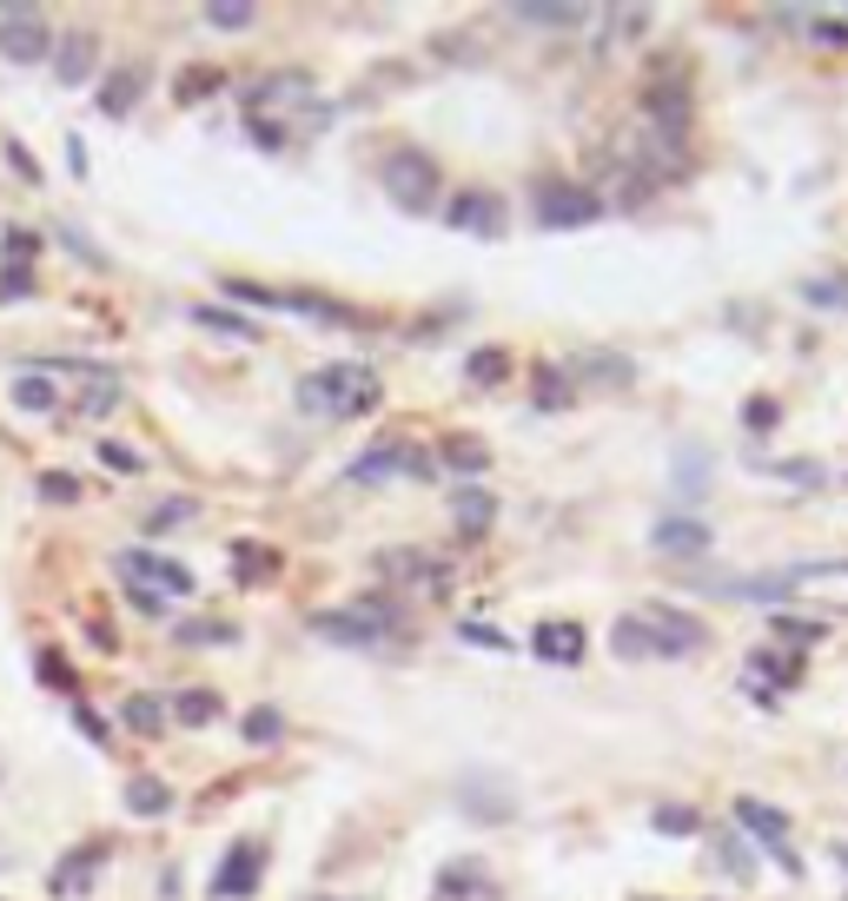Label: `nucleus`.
I'll use <instances>...</instances> for the list:
<instances>
[{
	"instance_id": "obj_39",
	"label": "nucleus",
	"mask_w": 848,
	"mask_h": 901,
	"mask_svg": "<svg viewBox=\"0 0 848 901\" xmlns=\"http://www.w3.org/2000/svg\"><path fill=\"white\" fill-rule=\"evenodd\" d=\"M756 471H776V478H789V484H823V464H803V458H756Z\"/></svg>"
},
{
	"instance_id": "obj_10",
	"label": "nucleus",
	"mask_w": 848,
	"mask_h": 901,
	"mask_svg": "<svg viewBox=\"0 0 848 901\" xmlns=\"http://www.w3.org/2000/svg\"><path fill=\"white\" fill-rule=\"evenodd\" d=\"M345 478H352V484H385V478H431V464H425L411 444H371L365 458H352V464H345Z\"/></svg>"
},
{
	"instance_id": "obj_21",
	"label": "nucleus",
	"mask_w": 848,
	"mask_h": 901,
	"mask_svg": "<svg viewBox=\"0 0 848 901\" xmlns=\"http://www.w3.org/2000/svg\"><path fill=\"white\" fill-rule=\"evenodd\" d=\"M166 710H172V716H179L186 730H206V723H219V716H226V703H219L212 690H179V696H172Z\"/></svg>"
},
{
	"instance_id": "obj_18",
	"label": "nucleus",
	"mask_w": 848,
	"mask_h": 901,
	"mask_svg": "<svg viewBox=\"0 0 848 901\" xmlns=\"http://www.w3.org/2000/svg\"><path fill=\"white\" fill-rule=\"evenodd\" d=\"M139 86H146V73H139V66H113V73H106V86H100V113H106V119H126V113L139 106Z\"/></svg>"
},
{
	"instance_id": "obj_52",
	"label": "nucleus",
	"mask_w": 848,
	"mask_h": 901,
	"mask_svg": "<svg viewBox=\"0 0 848 901\" xmlns=\"http://www.w3.org/2000/svg\"><path fill=\"white\" fill-rule=\"evenodd\" d=\"M40 677H46V683H60V690L73 683V677H66V657H60V650H40Z\"/></svg>"
},
{
	"instance_id": "obj_30",
	"label": "nucleus",
	"mask_w": 848,
	"mask_h": 901,
	"mask_svg": "<svg viewBox=\"0 0 848 901\" xmlns=\"http://www.w3.org/2000/svg\"><path fill=\"white\" fill-rule=\"evenodd\" d=\"M438 458H444L451 471H464V478H478V471L491 464V451H484L478 438H444V444H438Z\"/></svg>"
},
{
	"instance_id": "obj_2",
	"label": "nucleus",
	"mask_w": 848,
	"mask_h": 901,
	"mask_svg": "<svg viewBox=\"0 0 848 901\" xmlns=\"http://www.w3.org/2000/svg\"><path fill=\"white\" fill-rule=\"evenodd\" d=\"M385 186H391V199H398L405 212H431V206H438V192H444L438 159H431V153H418V146H398V153L385 159Z\"/></svg>"
},
{
	"instance_id": "obj_41",
	"label": "nucleus",
	"mask_w": 848,
	"mask_h": 901,
	"mask_svg": "<svg viewBox=\"0 0 848 901\" xmlns=\"http://www.w3.org/2000/svg\"><path fill=\"white\" fill-rule=\"evenodd\" d=\"M172 637H179V643H232L239 630H232V624H172Z\"/></svg>"
},
{
	"instance_id": "obj_3",
	"label": "nucleus",
	"mask_w": 848,
	"mask_h": 901,
	"mask_svg": "<svg viewBox=\"0 0 848 901\" xmlns=\"http://www.w3.org/2000/svg\"><path fill=\"white\" fill-rule=\"evenodd\" d=\"M312 630H318L325 643L371 650V643H385V637L398 630V617H391L385 604H352V610H318V617H312Z\"/></svg>"
},
{
	"instance_id": "obj_24",
	"label": "nucleus",
	"mask_w": 848,
	"mask_h": 901,
	"mask_svg": "<svg viewBox=\"0 0 848 901\" xmlns=\"http://www.w3.org/2000/svg\"><path fill=\"white\" fill-rule=\"evenodd\" d=\"M119 723H126V730H139V736H159V730H166V703H159V696H146V690H133V696L119 703Z\"/></svg>"
},
{
	"instance_id": "obj_54",
	"label": "nucleus",
	"mask_w": 848,
	"mask_h": 901,
	"mask_svg": "<svg viewBox=\"0 0 848 901\" xmlns=\"http://www.w3.org/2000/svg\"><path fill=\"white\" fill-rule=\"evenodd\" d=\"M20 292H33V272H7V279H0V298H7V305H13Z\"/></svg>"
},
{
	"instance_id": "obj_50",
	"label": "nucleus",
	"mask_w": 848,
	"mask_h": 901,
	"mask_svg": "<svg viewBox=\"0 0 848 901\" xmlns=\"http://www.w3.org/2000/svg\"><path fill=\"white\" fill-rule=\"evenodd\" d=\"M458 637H464V643H478V650H511V637H504V630H491V624H458Z\"/></svg>"
},
{
	"instance_id": "obj_16",
	"label": "nucleus",
	"mask_w": 848,
	"mask_h": 901,
	"mask_svg": "<svg viewBox=\"0 0 848 901\" xmlns=\"http://www.w3.org/2000/svg\"><path fill=\"white\" fill-rule=\"evenodd\" d=\"M458 803H464L478 823H511V816H517V796H511V789H491L484 776H464V783H458Z\"/></svg>"
},
{
	"instance_id": "obj_12",
	"label": "nucleus",
	"mask_w": 848,
	"mask_h": 901,
	"mask_svg": "<svg viewBox=\"0 0 848 901\" xmlns=\"http://www.w3.org/2000/svg\"><path fill=\"white\" fill-rule=\"evenodd\" d=\"M259 869H265V849H259V842L226 849V862H219V876H212V901H245L259 889Z\"/></svg>"
},
{
	"instance_id": "obj_13",
	"label": "nucleus",
	"mask_w": 848,
	"mask_h": 901,
	"mask_svg": "<svg viewBox=\"0 0 848 901\" xmlns=\"http://www.w3.org/2000/svg\"><path fill=\"white\" fill-rule=\"evenodd\" d=\"M650 544L670 551V557H703V551L716 544V531H710L703 517H657V524H650Z\"/></svg>"
},
{
	"instance_id": "obj_35",
	"label": "nucleus",
	"mask_w": 848,
	"mask_h": 901,
	"mask_svg": "<svg viewBox=\"0 0 848 901\" xmlns=\"http://www.w3.org/2000/svg\"><path fill=\"white\" fill-rule=\"evenodd\" d=\"M232 577L265 584V577H272V551H265V544H232Z\"/></svg>"
},
{
	"instance_id": "obj_49",
	"label": "nucleus",
	"mask_w": 848,
	"mask_h": 901,
	"mask_svg": "<svg viewBox=\"0 0 848 901\" xmlns=\"http://www.w3.org/2000/svg\"><path fill=\"white\" fill-rule=\"evenodd\" d=\"M378 564H385V577H405V584H411V577H425V557H418V551H385Z\"/></svg>"
},
{
	"instance_id": "obj_6",
	"label": "nucleus",
	"mask_w": 848,
	"mask_h": 901,
	"mask_svg": "<svg viewBox=\"0 0 848 901\" xmlns=\"http://www.w3.org/2000/svg\"><path fill=\"white\" fill-rule=\"evenodd\" d=\"M0 60H13V66L53 60V27H46L33 7H7V13H0Z\"/></svg>"
},
{
	"instance_id": "obj_8",
	"label": "nucleus",
	"mask_w": 848,
	"mask_h": 901,
	"mask_svg": "<svg viewBox=\"0 0 848 901\" xmlns=\"http://www.w3.org/2000/svg\"><path fill=\"white\" fill-rule=\"evenodd\" d=\"M444 226L451 232H478V239H504V192L491 186H471L444 206Z\"/></svg>"
},
{
	"instance_id": "obj_36",
	"label": "nucleus",
	"mask_w": 848,
	"mask_h": 901,
	"mask_svg": "<svg viewBox=\"0 0 848 901\" xmlns=\"http://www.w3.org/2000/svg\"><path fill=\"white\" fill-rule=\"evenodd\" d=\"M192 318H199L206 332H226V338H245V345L259 338V325H252V318H239V312H212V305H199Z\"/></svg>"
},
{
	"instance_id": "obj_55",
	"label": "nucleus",
	"mask_w": 848,
	"mask_h": 901,
	"mask_svg": "<svg viewBox=\"0 0 848 901\" xmlns=\"http://www.w3.org/2000/svg\"><path fill=\"white\" fill-rule=\"evenodd\" d=\"M7 159H13V166H20L27 179H40V166H33V153H27V146H7Z\"/></svg>"
},
{
	"instance_id": "obj_9",
	"label": "nucleus",
	"mask_w": 848,
	"mask_h": 901,
	"mask_svg": "<svg viewBox=\"0 0 848 901\" xmlns=\"http://www.w3.org/2000/svg\"><path fill=\"white\" fill-rule=\"evenodd\" d=\"M637 624H643V637H650V657H690V650H703V624L683 617V610H670V604L643 610Z\"/></svg>"
},
{
	"instance_id": "obj_4",
	"label": "nucleus",
	"mask_w": 848,
	"mask_h": 901,
	"mask_svg": "<svg viewBox=\"0 0 848 901\" xmlns=\"http://www.w3.org/2000/svg\"><path fill=\"white\" fill-rule=\"evenodd\" d=\"M113 570H119V584H126V590H153L159 604H166V597H192V570H186V564H172V557L119 551V557H113Z\"/></svg>"
},
{
	"instance_id": "obj_22",
	"label": "nucleus",
	"mask_w": 848,
	"mask_h": 901,
	"mask_svg": "<svg viewBox=\"0 0 848 901\" xmlns=\"http://www.w3.org/2000/svg\"><path fill=\"white\" fill-rule=\"evenodd\" d=\"M471 895H484V862H444L438 901H471Z\"/></svg>"
},
{
	"instance_id": "obj_7",
	"label": "nucleus",
	"mask_w": 848,
	"mask_h": 901,
	"mask_svg": "<svg viewBox=\"0 0 848 901\" xmlns=\"http://www.w3.org/2000/svg\"><path fill=\"white\" fill-rule=\"evenodd\" d=\"M736 823H743V829L776 856V869H783V876H803V856H796V842H789V816H783V809H770V803L743 796V803H736Z\"/></svg>"
},
{
	"instance_id": "obj_20",
	"label": "nucleus",
	"mask_w": 848,
	"mask_h": 901,
	"mask_svg": "<svg viewBox=\"0 0 848 901\" xmlns=\"http://www.w3.org/2000/svg\"><path fill=\"white\" fill-rule=\"evenodd\" d=\"M796 590H803L796 570H770V577H736V584H723V597H763V604H783V597H796Z\"/></svg>"
},
{
	"instance_id": "obj_19",
	"label": "nucleus",
	"mask_w": 848,
	"mask_h": 901,
	"mask_svg": "<svg viewBox=\"0 0 848 901\" xmlns=\"http://www.w3.org/2000/svg\"><path fill=\"white\" fill-rule=\"evenodd\" d=\"M511 20H524V27H584V7L577 0H517Z\"/></svg>"
},
{
	"instance_id": "obj_43",
	"label": "nucleus",
	"mask_w": 848,
	"mask_h": 901,
	"mask_svg": "<svg viewBox=\"0 0 848 901\" xmlns=\"http://www.w3.org/2000/svg\"><path fill=\"white\" fill-rule=\"evenodd\" d=\"M809 40H816V46H848V20L842 13H816V20H809Z\"/></svg>"
},
{
	"instance_id": "obj_47",
	"label": "nucleus",
	"mask_w": 848,
	"mask_h": 901,
	"mask_svg": "<svg viewBox=\"0 0 848 901\" xmlns=\"http://www.w3.org/2000/svg\"><path fill=\"white\" fill-rule=\"evenodd\" d=\"M100 458H106V471H119V478H139V471H146V458H139L133 444H100Z\"/></svg>"
},
{
	"instance_id": "obj_14",
	"label": "nucleus",
	"mask_w": 848,
	"mask_h": 901,
	"mask_svg": "<svg viewBox=\"0 0 848 901\" xmlns=\"http://www.w3.org/2000/svg\"><path fill=\"white\" fill-rule=\"evenodd\" d=\"M643 126H657L663 139H690V93L683 86H657L643 99Z\"/></svg>"
},
{
	"instance_id": "obj_25",
	"label": "nucleus",
	"mask_w": 848,
	"mask_h": 901,
	"mask_svg": "<svg viewBox=\"0 0 848 901\" xmlns=\"http://www.w3.org/2000/svg\"><path fill=\"white\" fill-rule=\"evenodd\" d=\"M219 86H226V73H219V66H186V73L172 80V99H179V106H199V99H212Z\"/></svg>"
},
{
	"instance_id": "obj_48",
	"label": "nucleus",
	"mask_w": 848,
	"mask_h": 901,
	"mask_svg": "<svg viewBox=\"0 0 848 901\" xmlns=\"http://www.w3.org/2000/svg\"><path fill=\"white\" fill-rule=\"evenodd\" d=\"M40 497H46V504H80V478L46 471V478H40Z\"/></svg>"
},
{
	"instance_id": "obj_42",
	"label": "nucleus",
	"mask_w": 848,
	"mask_h": 901,
	"mask_svg": "<svg viewBox=\"0 0 848 901\" xmlns=\"http://www.w3.org/2000/svg\"><path fill=\"white\" fill-rule=\"evenodd\" d=\"M716 856H723V869H730V876H750V849H743V836H736V829H716Z\"/></svg>"
},
{
	"instance_id": "obj_1",
	"label": "nucleus",
	"mask_w": 848,
	"mask_h": 901,
	"mask_svg": "<svg viewBox=\"0 0 848 901\" xmlns=\"http://www.w3.org/2000/svg\"><path fill=\"white\" fill-rule=\"evenodd\" d=\"M299 405L312 418H365L385 405V385L371 365H318L299 378Z\"/></svg>"
},
{
	"instance_id": "obj_23",
	"label": "nucleus",
	"mask_w": 848,
	"mask_h": 901,
	"mask_svg": "<svg viewBox=\"0 0 848 901\" xmlns=\"http://www.w3.org/2000/svg\"><path fill=\"white\" fill-rule=\"evenodd\" d=\"M451 511H458V531H464V537H484V531H491V517H498V497H484V491H458V497H451Z\"/></svg>"
},
{
	"instance_id": "obj_44",
	"label": "nucleus",
	"mask_w": 848,
	"mask_h": 901,
	"mask_svg": "<svg viewBox=\"0 0 848 901\" xmlns=\"http://www.w3.org/2000/svg\"><path fill=\"white\" fill-rule=\"evenodd\" d=\"M206 20H212V27H252V0H212Z\"/></svg>"
},
{
	"instance_id": "obj_29",
	"label": "nucleus",
	"mask_w": 848,
	"mask_h": 901,
	"mask_svg": "<svg viewBox=\"0 0 848 901\" xmlns=\"http://www.w3.org/2000/svg\"><path fill=\"white\" fill-rule=\"evenodd\" d=\"M531 391H537V411H564V405H570V378H564L557 365H537V371H531Z\"/></svg>"
},
{
	"instance_id": "obj_46",
	"label": "nucleus",
	"mask_w": 848,
	"mask_h": 901,
	"mask_svg": "<svg viewBox=\"0 0 848 901\" xmlns=\"http://www.w3.org/2000/svg\"><path fill=\"white\" fill-rule=\"evenodd\" d=\"M584 371H590L597 385H630V378H637L630 358H584Z\"/></svg>"
},
{
	"instance_id": "obj_17",
	"label": "nucleus",
	"mask_w": 848,
	"mask_h": 901,
	"mask_svg": "<svg viewBox=\"0 0 848 901\" xmlns=\"http://www.w3.org/2000/svg\"><path fill=\"white\" fill-rule=\"evenodd\" d=\"M100 869H106V842H93V849H80V856H66V862L53 869V895H86Z\"/></svg>"
},
{
	"instance_id": "obj_53",
	"label": "nucleus",
	"mask_w": 848,
	"mask_h": 901,
	"mask_svg": "<svg viewBox=\"0 0 848 901\" xmlns=\"http://www.w3.org/2000/svg\"><path fill=\"white\" fill-rule=\"evenodd\" d=\"M73 723H80V730H86V743H100V750H106V723H100V716H93V710H86V703H80V710H73Z\"/></svg>"
},
{
	"instance_id": "obj_31",
	"label": "nucleus",
	"mask_w": 848,
	"mask_h": 901,
	"mask_svg": "<svg viewBox=\"0 0 848 901\" xmlns=\"http://www.w3.org/2000/svg\"><path fill=\"white\" fill-rule=\"evenodd\" d=\"M239 736L265 750V743H279V736H285V716H279L272 703H259V710H245V716H239Z\"/></svg>"
},
{
	"instance_id": "obj_28",
	"label": "nucleus",
	"mask_w": 848,
	"mask_h": 901,
	"mask_svg": "<svg viewBox=\"0 0 848 901\" xmlns=\"http://www.w3.org/2000/svg\"><path fill=\"white\" fill-rule=\"evenodd\" d=\"M770 630H776V637H789V643H823V637H829V617H803V610H776V617H770Z\"/></svg>"
},
{
	"instance_id": "obj_27",
	"label": "nucleus",
	"mask_w": 848,
	"mask_h": 901,
	"mask_svg": "<svg viewBox=\"0 0 848 901\" xmlns=\"http://www.w3.org/2000/svg\"><path fill=\"white\" fill-rule=\"evenodd\" d=\"M803 305H816V312H848V279H842V272L803 279Z\"/></svg>"
},
{
	"instance_id": "obj_34",
	"label": "nucleus",
	"mask_w": 848,
	"mask_h": 901,
	"mask_svg": "<svg viewBox=\"0 0 848 901\" xmlns=\"http://www.w3.org/2000/svg\"><path fill=\"white\" fill-rule=\"evenodd\" d=\"M80 411H86V418H106V411H119V378H113V371L86 378V391H80Z\"/></svg>"
},
{
	"instance_id": "obj_33",
	"label": "nucleus",
	"mask_w": 848,
	"mask_h": 901,
	"mask_svg": "<svg viewBox=\"0 0 848 901\" xmlns=\"http://www.w3.org/2000/svg\"><path fill=\"white\" fill-rule=\"evenodd\" d=\"M464 371H471V385H504V378H511V352H504V345H484V352H471Z\"/></svg>"
},
{
	"instance_id": "obj_45",
	"label": "nucleus",
	"mask_w": 848,
	"mask_h": 901,
	"mask_svg": "<svg viewBox=\"0 0 848 901\" xmlns=\"http://www.w3.org/2000/svg\"><path fill=\"white\" fill-rule=\"evenodd\" d=\"M0 245H7V272H20V265H33V252H40V239H33V232H20V226H13V232H7Z\"/></svg>"
},
{
	"instance_id": "obj_51",
	"label": "nucleus",
	"mask_w": 848,
	"mask_h": 901,
	"mask_svg": "<svg viewBox=\"0 0 848 901\" xmlns=\"http://www.w3.org/2000/svg\"><path fill=\"white\" fill-rule=\"evenodd\" d=\"M776 418H783L776 398H750V405H743V425H750V431H763V425H776Z\"/></svg>"
},
{
	"instance_id": "obj_40",
	"label": "nucleus",
	"mask_w": 848,
	"mask_h": 901,
	"mask_svg": "<svg viewBox=\"0 0 848 901\" xmlns=\"http://www.w3.org/2000/svg\"><path fill=\"white\" fill-rule=\"evenodd\" d=\"M192 511H199L192 497H166V504H153V517H146V531H179V524H186Z\"/></svg>"
},
{
	"instance_id": "obj_32",
	"label": "nucleus",
	"mask_w": 848,
	"mask_h": 901,
	"mask_svg": "<svg viewBox=\"0 0 848 901\" xmlns=\"http://www.w3.org/2000/svg\"><path fill=\"white\" fill-rule=\"evenodd\" d=\"M650 829H657V836H697L703 816H697L690 803H657V809H650Z\"/></svg>"
},
{
	"instance_id": "obj_38",
	"label": "nucleus",
	"mask_w": 848,
	"mask_h": 901,
	"mask_svg": "<svg viewBox=\"0 0 848 901\" xmlns=\"http://www.w3.org/2000/svg\"><path fill=\"white\" fill-rule=\"evenodd\" d=\"M610 650H617V657H637V663H643V657H650V637H643V624H637V617H624V624L610 630Z\"/></svg>"
},
{
	"instance_id": "obj_56",
	"label": "nucleus",
	"mask_w": 848,
	"mask_h": 901,
	"mask_svg": "<svg viewBox=\"0 0 848 901\" xmlns=\"http://www.w3.org/2000/svg\"><path fill=\"white\" fill-rule=\"evenodd\" d=\"M312 901H345V895H312Z\"/></svg>"
},
{
	"instance_id": "obj_15",
	"label": "nucleus",
	"mask_w": 848,
	"mask_h": 901,
	"mask_svg": "<svg viewBox=\"0 0 848 901\" xmlns=\"http://www.w3.org/2000/svg\"><path fill=\"white\" fill-rule=\"evenodd\" d=\"M531 650H537L544 663L577 670V663H584V630H577V624H537V630H531Z\"/></svg>"
},
{
	"instance_id": "obj_37",
	"label": "nucleus",
	"mask_w": 848,
	"mask_h": 901,
	"mask_svg": "<svg viewBox=\"0 0 848 901\" xmlns=\"http://www.w3.org/2000/svg\"><path fill=\"white\" fill-rule=\"evenodd\" d=\"M13 405H20V411H53L60 398H53V385H46L40 371H33V378L20 371V378H13Z\"/></svg>"
},
{
	"instance_id": "obj_11",
	"label": "nucleus",
	"mask_w": 848,
	"mask_h": 901,
	"mask_svg": "<svg viewBox=\"0 0 848 901\" xmlns=\"http://www.w3.org/2000/svg\"><path fill=\"white\" fill-rule=\"evenodd\" d=\"M100 66V33L73 27V33H53V80L60 86H86Z\"/></svg>"
},
{
	"instance_id": "obj_26",
	"label": "nucleus",
	"mask_w": 848,
	"mask_h": 901,
	"mask_svg": "<svg viewBox=\"0 0 848 901\" xmlns=\"http://www.w3.org/2000/svg\"><path fill=\"white\" fill-rule=\"evenodd\" d=\"M126 809H133V816H166V809H172V789H166L159 776H133V783H126Z\"/></svg>"
},
{
	"instance_id": "obj_5",
	"label": "nucleus",
	"mask_w": 848,
	"mask_h": 901,
	"mask_svg": "<svg viewBox=\"0 0 848 901\" xmlns=\"http://www.w3.org/2000/svg\"><path fill=\"white\" fill-rule=\"evenodd\" d=\"M604 206H610V199H604L597 186H544V192H537V226H551V232L597 226Z\"/></svg>"
}]
</instances>
